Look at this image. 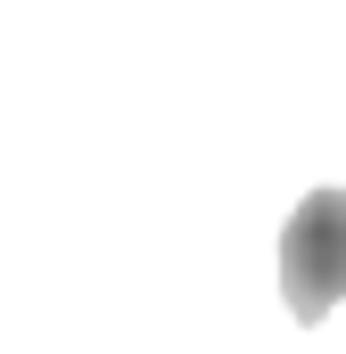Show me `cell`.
Here are the masks:
<instances>
[{
    "label": "cell",
    "instance_id": "obj_1",
    "mask_svg": "<svg viewBox=\"0 0 346 354\" xmlns=\"http://www.w3.org/2000/svg\"><path fill=\"white\" fill-rule=\"evenodd\" d=\"M280 305L289 322H330L346 305V189H305L280 231Z\"/></svg>",
    "mask_w": 346,
    "mask_h": 354
}]
</instances>
